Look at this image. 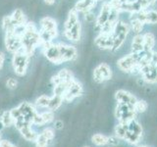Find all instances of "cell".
<instances>
[{
	"instance_id": "1",
	"label": "cell",
	"mask_w": 157,
	"mask_h": 147,
	"mask_svg": "<svg viewBox=\"0 0 157 147\" xmlns=\"http://www.w3.org/2000/svg\"><path fill=\"white\" fill-rule=\"evenodd\" d=\"M22 40V49L23 51L31 57L34 53V50L41 46V38L39 31L34 26L33 23L28 22L25 26L24 34L21 36Z\"/></svg>"
},
{
	"instance_id": "2",
	"label": "cell",
	"mask_w": 157,
	"mask_h": 147,
	"mask_svg": "<svg viewBox=\"0 0 157 147\" xmlns=\"http://www.w3.org/2000/svg\"><path fill=\"white\" fill-rule=\"evenodd\" d=\"M39 34L41 38V46L43 44L51 43L58 34V24L55 19L51 17H43L39 21Z\"/></svg>"
},
{
	"instance_id": "3",
	"label": "cell",
	"mask_w": 157,
	"mask_h": 147,
	"mask_svg": "<svg viewBox=\"0 0 157 147\" xmlns=\"http://www.w3.org/2000/svg\"><path fill=\"white\" fill-rule=\"evenodd\" d=\"M126 124V131L123 140H126L128 143L136 145L140 141L142 137V127L136 119Z\"/></svg>"
},
{
	"instance_id": "4",
	"label": "cell",
	"mask_w": 157,
	"mask_h": 147,
	"mask_svg": "<svg viewBox=\"0 0 157 147\" xmlns=\"http://www.w3.org/2000/svg\"><path fill=\"white\" fill-rule=\"evenodd\" d=\"M145 54V51H142L140 53H131L129 55L121 58L119 61L117 62L118 67L120 68V70L126 73H132L134 70V68L137 66L141 61V59L144 58Z\"/></svg>"
},
{
	"instance_id": "5",
	"label": "cell",
	"mask_w": 157,
	"mask_h": 147,
	"mask_svg": "<svg viewBox=\"0 0 157 147\" xmlns=\"http://www.w3.org/2000/svg\"><path fill=\"white\" fill-rule=\"evenodd\" d=\"M29 57L28 54L25 53L23 50L13 54L12 65L14 68V72L17 76L23 77L27 74V69L29 66Z\"/></svg>"
},
{
	"instance_id": "6",
	"label": "cell",
	"mask_w": 157,
	"mask_h": 147,
	"mask_svg": "<svg viewBox=\"0 0 157 147\" xmlns=\"http://www.w3.org/2000/svg\"><path fill=\"white\" fill-rule=\"evenodd\" d=\"M129 32H130L129 24L124 23V22L118 21L117 24L115 26L114 31H113V48H112V51L117 50V49H119L123 45V43H124Z\"/></svg>"
},
{
	"instance_id": "7",
	"label": "cell",
	"mask_w": 157,
	"mask_h": 147,
	"mask_svg": "<svg viewBox=\"0 0 157 147\" xmlns=\"http://www.w3.org/2000/svg\"><path fill=\"white\" fill-rule=\"evenodd\" d=\"M136 112L135 107L129 104L118 103L115 109V117L119 123H129L136 119Z\"/></svg>"
},
{
	"instance_id": "8",
	"label": "cell",
	"mask_w": 157,
	"mask_h": 147,
	"mask_svg": "<svg viewBox=\"0 0 157 147\" xmlns=\"http://www.w3.org/2000/svg\"><path fill=\"white\" fill-rule=\"evenodd\" d=\"M42 47V52L44 54V56L46 57V59L55 65H60V64L64 63L63 58L60 54V50H59L58 44L54 43H47L43 44Z\"/></svg>"
},
{
	"instance_id": "9",
	"label": "cell",
	"mask_w": 157,
	"mask_h": 147,
	"mask_svg": "<svg viewBox=\"0 0 157 147\" xmlns=\"http://www.w3.org/2000/svg\"><path fill=\"white\" fill-rule=\"evenodd\" d=\"M112 77V70L106 63L99 64L93 71V80L97 83L109 81Z\"/></svg>"
},
{
	"instance_id": "10",
	"label": "cell",
	"mask_w": 157,
	"mask_h": 147,
	"mask_svg": "<svg viewBox=\"0 0 157 147\" xmlns=\"http://www.w3.org/2000/svg\"><path fill=\"white\" fill-rule=\"evenodd\" d=\"M5 47L6 49L13 54L19 51H22V40L21 37L17 36L15 32L5 33Z\"/></svg>"
},
{
	"instance_id": "11",
	"label": "cell",
	"mask_w": 157,
	"mask_h": 147,
	"mask_svg": "<svg viewBox=\"0 0 157 147\" xmlns=\"http://www.w3.org/2000/svg\"><path fill=\"white\" fill-rule=\"evenodd\" d=\"M82 94V86L81 85V82L74 80L73 82L70 85V86L68 87L65 94H64L63 99H64V101L70 102L75 99V98L81 96Z\"/></svg>"
},
{
	"instance_id": "12",
	"label": "cell",
	"mask_w": 157,
	"mask_h": 147,
	"mask_svg": "<svg viewBox=\"0 0 157 147\" xmlns=\"http://www.w3.org/2000/svg\"><path fill=\"white\" fill-rule=\"evenodd\" d=\"M58 47L64 62L73 61L78 57V51L75 46L68 45L65 43H58Z\"/></svg>"
},
{
	"instance_id": "13",
	"label": "cell",
	"mask_w": 157,
	"mask_h": 147,
	"mask_svg": "<svg viewBox=\"0 0 157 147\" xmlns=\"http://www.w3.org/2000/svg\"><path fill=\"white\" fill-rule=\"evenodd\" d=\"M132 17L140 20L144 24H157V12L154 10H142L140 12L132 14Z\"/></svg>"
},
{
	"instance_id": "14",
	"label": "cell",
	"mask_w": 157,
	"mask_h": 147,
	"mask_svg": "<svg viewBox=\"0 0 157 147\" xmlns=\"http://www.w3.org/2000/svg\"><path fill=\"white\" fill-rule=\"evenodd\" d=\"M111 10H112V5L110 2L103 3L99 15H98V17L96 18V21H95V24L97 28H101L108 22V20H109V17H110Z\"/></svg>"
},
{
	"instance_id": "15",
	"label": "cell",
	"mask_w": 157,
	"mask_h": 147,
	"mask_svg": "<svg viewBox=\"0 0 157 147\" xmlns=\"http://www.w3.org/2000/svg\"><path fill=\"white\" fill-rule=\"evenodd\" d=\"M95 44L103 50H112L113 48V32L102 33L100 32L94 40Z\"/></svg>"
},
{
	"instance_id": "16",
	"label": "cell",
	"mask_w": 157,
	"mask_h": 147,
	"mask_svg": "<svg viewBox=\"0 0 157 147\" xmlns=\"http://www.w3.org/2000/svg\"><path fill=\"white\" fill-rule=\"evenodd\" d=\"M140 74L144 77V80L149 83L157 82V67L150 64L145 65L140 69Z\"/></svg>"
},
{
	"instance_id": "17",
	"label": "cell",
	"mask_w": 157,
	"mask_h": 147,
	"mask_svg": "<svg viewBox=\"0 0 157 147\" xmlns=\"http://www.w3.org/2000/svg\"><path fill=\"white\" fill-rule=\"evenodd\" d=\"M115 99L117 103H123V104H129L135 107V104L136 102V98L132 94L131 92L120 89L116 91L115 93Z\"/></svg>"
},
{
	"instance_id": "18",
	"label": "cell",
	"mask_w": 157,
	"mask_h": 147,
	"mask_svg": "<svg viewBox=\"0 0 157 147\" xmlns=\"http://www.w3.org/2000/svg\"><path fill=\"white\" fill-rule=\"evenodd\" d=\"M82 36V24L81 22H78L75 26H73L68 31H64V36L70 41H78Z\"/></svg>"
},
{
	"instance_id": "19",
	"label": "cell",
	"mask_w": 157,
	"mask_h": 147,
	"mask_svg": "<svg viewBox=\"0 0 157 147\" xmlns=\"http://www.w3.org/2000/svg\"><path fill=\"white\" fill-rule=\"evenodd\" d=\"M97 0H78L76 6L74 7L78 12L81 13H87L92 11V9L96 6Z\"/></svg>"
},
{
	"instance_id": "20",
	"label": "cell",
	"mask_w": 157,
	"mask_h": 147,
	"mask_svg": "<svg viewBox=\"0 0 157 147\" xmlns=\"http://www.w3.org/2000/svg\"><path fill=\"white\" fill-rule=\"evenodd\" d=\"M19 109H20V111H21V113H22V115L25 117V119L26 120H28V121H29L32 123V121H33V118L34 117V115L36 114V109H34V107L32 105V104H29V103H28V102H24V103H22L21 105H20L19 107ZM33 124V123H32Z\"/></svg>"
},
{
	"instance_id": "21",
	"label": "cell",
	"mask_w": 157,
	"mask_h": 147,
	"mask_svg": "<svg viewBox=\"0 0 157 147\" xmlns=\"http://www.w3.org/2000/svg\"><path fill=\"white\" fill-rule=\"evenodd\" d=\"M11 16V19L13 23L15 24V26L16 27H22V26H25L28 21H27V18L25 16L24 12L22 11L21 9H16L15 11L10 15Z\"/></svg>"
},
{
	"instance_id": "22",
	"label": "cell",
	"mask_w": 157,
	"mask_h": 147,
	"mask_svg": "<svg viewBox=\"0 0 157 147\" xmlns=\"http://www.w3.org/2000/svg\"><path fill=\"white\" fill-rule=\"evenodd\" d=\"M155 45V37L153 33L146 32L144 34V51L150 52L152 51Z\"/></svg>"
},
{
	"instance_id": "23",
	"label": "cell",
	"mask_w": 157,
	"mask_h": 147,
	"mask_svg": "<svg viewBox=\"0 0 157 147\" xmlns=\"http://www.w3.org/2000/svg\"><path fill=\"white\" fill-rule=\"evenodd\" d=\"M144 51V36L136 34L132 41V52L140 53Z\"/></svg>"
},
{
	"instance_id": "24",
	"label": "cell",
	"mask_w": 157,
	"mask_h": 147,
	"mask_svg": "<svg viewBox=\"0 0 157 147\" xmlns=\"http://www.w3.org/2000/svg\"><path fill=\"white\" fill-rule=\"evenodd\" d=\"M20 132H21V134L23 135V137L26 140L28 141H36V137H37V134L36 131H33L32 130V126H25L23 127L22 130H19Z\"/></svg>"
},
{
	"instance_id": "25",
	"label": "cell",
	"mask_w": 157,
	"mask_h": 147,
	"mask_svg": "<svg viewBox=\"0 0 157 147\" xmlns=\"http://www.w3.org/2000/svg\"><path fill=\"white\" fill-rule=\"evenodd\" d=\"M16 26L13 23L11 16H5L2 19V28L5 32V33H9V32H15V29H16Z\"/></svg>"
},
{
	"instance_id": "26",
	"label": "cell",
	"mask_w": 157,
	"mask_h": 147,
	"mask_svg": "<svg viewBox=\"0 0 157 147\" xmlns=\"http://www.w3.org/2000/svg\"><path fill=\"white\" fill-rule=\"evenodd\" d=\"M64 99L62 96H58L54 94L53 96L50 97V100H49V104H48V109L54 112L56 111L57 109L60 108V106L62 105Z\"/></svg>"
},
{
	"instance_id": "27",
	"label": "cell",
	"mask_w": 157,
	"mask_h": 147,
	"mask_svg": "<svg viewBox=\"0 0 157 147\" xmlns=\"http://www.w3.org/2000/svg\"><path fill=\"white\" fill-rule=\"evenodd\" d=\"M57 76L59 77V78H60L62 82L70 83V82H72L74 80H75L73 73L70 70H68V69H62V70L59 71V73L57 74Z\"/></svg>"
},
{
	"instance_id": "28",
	"label": "cell",
	"mask_w": 157,
	"mask_h": 147,
	"mask_svg": "<svg viewBox=\"0 0 157 147\" xmlns=\"http://www.w3.org/2000/svg\"><path fill=\"white\" fill-rule=\"evenodd\" d=\"M108 138H109V136H107L105 134H95L92 135L91 141H92V143L96 146H103V145L108 144Z\"/></svg>"
},
{
	"instance_id": "29",
	"label": "cell",
	"mask_w": 157,
	"mask_h": 147,
	"mask_svg": "<svg viewBox=\"0 0 157 147\" xmlns=\"http://www.w3.org/2000/svg\"><path fill=\"white\" fill-rule=\"evenodd\" d=\"M144 24L142 23L140 20L134 18V17L131 18V27L135 33L140 34V32L144 29Z\"/></svg>"
},
{
	"instance_id": "30",
	"label": "cell",
	"mask_w": 157,
	"mask_h": 147,
	"mask_svg": "<svg viewBox=\"0 0 157 147\" xmlns=\"http://www.w3.org/2000/svg\"><path fill=\"white\" fill-rule=\"evenodd\" d=\"M0 121L3 123L4 126H6V127H9V126L15 125V120L13 119V117L11 116V114H10V111L4 112L2 114V116H1V119H0Z\"/></svg>"
},
{
	"instance_id": "31",
	"label": "cell",
	"mask_w": 157,
	"mask_h": 147,
	"mask_svg": "<svg viewBox=\"0 0 157 147\" xmlns=\"http://www.w3.org/2000/svg\"><path fill=\"white\" fill-rule=\"evenodd\" d=\"M49 100H50V97H49V96L41 95L36 100V105L37 107H40V108H48Z\"/></svg>"
},
{
	"instance_id": "32",
	"label": "cell",
	"mask_w": 157,
	"mask_h": 147,
	"mask_svg": "<svg viewBox=\"0 0 157 147\" xmlns=\"http://www.w3.org/2000/svg\"><path fill=\"white\" fill-rule=\"evenodd\" d=\"M49 142L50 141H49L42 134H40L37 135L36 141H34V143H36V147H48Z\"/></svg>"
},
{
	"instance_id": "33",
	"label": "cell",
	"mask_w": 157,
	"mask_h": 147,
	"mask_svg": "<svg viewBox=\"0 0 157 147\" xmlns=\"http://www.w3.org/2000/svg\"><path fill=\"white\" fill-rule=\"evenodd\" d=\"M40 117L42 119V122H43V125L45 124H49V123H51L53 120H54V115H53V112L52 111H46V112H43L40 114Z\"/></svg>"
},
{
	"instance_id": "34",
	"label": "cell",
	"mask_w": 157,
	"mask_h": 147,
	"mask_svg": "<svg viewBox=\"0 0 157 147\" xmlns=\"http://www.w3.org/2000/svg\"><path fill=\"white\" fill-rule=\"evenodd\" d=\"M147 109V103L144 100H136L135 104V110L136 113H144Z\"/></svg>"
},
{
	"instance_id": "35",
	"label": "cell",
	"mask_w": 157,
	"mask_h": 147,
	"mask_svg": "<svg viewBox=\"0 0 157 147\" xmlns=\"http://www.w3.org/2000/svg\"><path fill=\"white\" fill-rule=\"evenodd\" d=\"M41 134L44 136H45L49 141H51L54 138V136H55V132H54V130L51 129V127H46V129H44Z\"/></svg>"
},
{
	"instance_id": "36",
	"label": "cell",
	"mask_w": 157,
	"mask_h": 147,
	"mask_svg": "<svg viewBox=\"0 0 157 147\" xmlns=\"http://www.w3.org/2000/svg\"><path fill=\"white\" fill-rule=\"evenodd\" d=\"M6 86L10 89H15L18 86V81L16 78L14 77H9L8 80L6 81Z\"/></svg>"
},
{
	"instance_id": "37",
	"label": "cell",
	"mask_w": 157,
	"mask_h": 147,
	"mask_svg": "<svg viewBox=\"0 0 157 147\" xmlns=\"http://www.w3.org/2000/svg\"><path fill=\"white\" fill-rule=\"evenodd\" d=\"M10 114H11V116L13 117V119L16 121L17 119H19L20 117L22 116V113L21 111H20V109L17 107V108H14V109L10 110Z\"/></svg>"
},
{
	"instance_id": "38",
	"label": "cell",
	"mask_w": 157,
	"mask_h": 147,
	"mask_svg": "<svg viewBox=\"0 0 157 147\" xmlns=\"http://www.w3.org/2000/svg\"><path fill=\"white\" fill-rule=\"evenodd\" d=\"M118 143H119V138L117 136H109V138H108V144L117 145Z\"/></svg>"
},
{
	"instance_id": "39",
	"label": "cell",
	"mask_w": 157,
	"mask_h": 147,
	"mask_svg": "<svg viewBox=\"0 0 157 147\" xmlns=\"http://www.w3.org/2000/svg\"><path fill=\"white\" fill-rule=\"evenodd\" d=\"M0 147H16L8 140H0Z\"/></svg>"
},
{
	"instance_id": "40",
	"label": "cell",
	"mask_w": 157,
	"mask_h": 147,
	"mask_svg": "<svg viewBox=\"0 0 157 147\" xmlns=\"http://www.w3.org/2000/svg\"><path fill=\"white\" fill-rule=\"evenodd\" d=\"M85 19H86V21H87V22H93L94 21V16H93V14L91 13V11L90 12H87V13H86V16H85Z\"/></svg>"
},
{
	"instance_id": "41",
	"label": "cell",
	"mask_w": 157,
	"mask_h": 147,
	"mask_svg": "<svg viewBox=\"0 0 157 147\" xmlns=\"http://www.w3.org/2000/svg\"><path fill=\"white\" fill-rule=\"evenodd\" d=\"M4 62H5V54L0 51V70L3 68Z\"/></svg>"
},
{
	"instance_id": "42",
	"label": "cell",
	"mask_w": 157,
	"mask_h": 147,
	"mask_svg": "<svg viewBox=\"0 0 157 147\" xmlns=\"http://www.w3.org/2000/svg\"><path fill=\"white\" fill-rule=\"evenodd\" d=\"M54 126H55V129L57 130H61L63 127V122L58 120V121H55V124H54Z\"/></svg>"
},
{
	"instance_id": "43",
	"label": "cell",
	"mask_w": 157,
	"mask_h": 147,
	"mask_svg": "<svg viewBox=\"0 0 157 147\" xmlns=\"http://www.w3.org/2000/svg\"><path fill=\"white\" fill-rule=\"evenodd\" d=\"M56 0H44V2H45V4L47 5H53L54 3H55Z\"/></svg>"
},
{
	"instance_id": "44",
	"label": "cell",
	"mask_w": 157,
	"mask_h": 147,
	"mask_svg": "<svg viewBox=\"0 0 157 147\" xmlns=\"http://www.w3.org/2000/svg\"><path fill=\"white\" fill-rule=\"evenodd\" d=\"M156 1H157V0H147V2H148V5H149V6H151V5H153Z\"/></svg>"
},
{
	"instance_id": "45",
	"label": "cell",
	"mask_w": 157,
	"mask_h": 147,
	"mask_svg": "<svg viewBox=\"0 0 157 147\" xmlns=\"http://www.w3.org/2000/svg\"><path fill=\"white\" fill-rule=\"evenodd\" d=\"M4 127H5V126H4V125H3V123H2L1 121H0V131H1V130L4 129Z\"/></svg>"
},
{
	"instance_id": "46",
	"label": "cell",
	"mask_w": 157,
	"mask_h": 147,
	"mask_svg": "<svg viewBox=\"0 0 157 147\" xmlns=\"http://www.w3.org/2000/svg\"><path fill=\"white\" fill-rule=\"evenodd\" d=\"M115 1H118V2H125V1H127V0H115Z\"/></svg>"
},
{
	"instance_id": "47",
	"label": "cell",
	"mask_w": 157,
	"mask_h": 147,
	"mask_svg": "<svg viewBox=\"0 0 157 147\" xmlns=\"http://www.w3.org/2000/svg\"><path fill=\"white\" fill-rule=\"evenodd\" d=\"M137 147H149V146H147V145H140V146H137Z\"/></svg>"
},
{
	"instance_id": "48",
	"label": "cell",
	"mask_w": 157,
	"mask_h": 147,
	"mask_svg": "<svg viewBox=\"0 0 157 147\" xmlns=\"http://www.w3.org/2000/svg\"><path fill=\"white\" fill-rule=\"evenodd\" d=\"M85 147H90V146H85Z\"/></svg>"
},
{
	"instance_id": "49",
	"label": "cell",
	"mask_w": 157,
	"mask_h": 147,
	"mask_svg": "<svg viewBox=\"0 0 157 147\" xmlns=\"http://www.w3.org/2000/svg\"><path fill=\"white\" fill-rule=\"evenodd\" d=\"M97 1H98V0H97Z\"/></svg>"
}]
</instances>
